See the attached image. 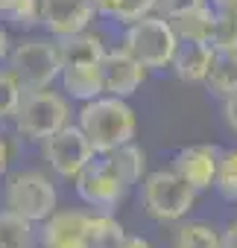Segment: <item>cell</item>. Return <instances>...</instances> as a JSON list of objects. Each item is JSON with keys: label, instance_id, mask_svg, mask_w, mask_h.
Wrapping results in <instances>:
<instances>
[{"label": "cell", "instance_id": "cell-10", "mask_svg": "<svg viewBox=\"0 0 237 248\" xmlns=\"http://www.w3.org/2000/svg\"><path fill=\"white\" fill-rule=\"evenodd\" d=\"M100 70H102V93L120 96V99H129L147 79V67L138 59H132L123 47L120 50H105V56L100 62Z\"/></svg>", "mask_w": 237, "mask_h": 248}, {"label": "cell", "instance_id": "cell-13", "mask_svg": "<svg viewBox=\"0 0 237 248\" xmlns=\"http://www.w3.org/2000/svg\"><path fill=\"white\" fill-rule=\"evenodd\" d=\"M102 62V59H100ZM100 62H73V64H62L59 82L65 88V93L76 102H88L102 96V70Z\"/></svg>", "mask_w": 237, "mask_h": 248}, {"label": "cell", "instance_id": "cell-22", "mask_svg": "<svg viewBox=\"0 0 237 248\" xmlns=\"http://www.w3.org/2000/svg\"><path fill=\"white\" fill-rule=\"evenodd\" d=\"M88 233H91V245L94 248H108L126 231H123L120 222L114 219L111 210H94V213H88Z\"/></svg>", "mask_w": 237, "mask_h": 248}, {"label": "cell", "instance_id": "cell-16", "mask_svg": "<svg viewBox=\"0 0 237 248\" xmlns=\"http://www.w3.org/2000/svg\"><path fill=\"white\" fill-rule=\"evenodd\" d=\"M214 18H217V9L211 3L199 6V9H190L185 15H176L170 18L179 41H199V44H208L211 38V30H214Z\"/></svg>", "mask_w": 237, "mask_h": 248}, {"label": "cell", "instance_id": "cell-8", "mask_svg": "<svg viewBox=\"0 0 237 248\" xmlns=\"http://www.w3.org/2000/svg\"><path fill=\"white\" fill-rule=\"evenodd\" d=\"M41 152H44L47 167L59 178H68V181H73L85 170V164L94 158V149H91L88 138L82 135L79 126H73V123H68V126H62L56 135L41 140Z\"/></svg>", "mask_w": 237, "mask_h": 248}, {"label": "cell", "instance_id": "cell-28", "mask_svg": "<svg viewBox=\"0 0 237 248\" xmlns=\"http://www.w3.org/2000/svg\"><path fill=\"white\" fill-rule=\"evenodd\" d=\"M222 117H225V126L237 135V91L222 99Z\"/></svg>", "mask_w": 237, "mask_h": 248}, {"label": "cell", "instance_id": "cell-14", "mask_svg": "<svg viewBox=\"0 0 237 248\" xmlns=\"http://www.w3.org/2000/svg\"><path fill=\"white\" fill-rule=\"evenodd\" d=\"M214 62V47L211 44H199V41H179V50L173 56V70L179 76V82L185 85H202L208 70Z\"/></svg>", "mask_w": 237, "mask_h": 248}, {"label": "cell", "instance_id": "cell-17", "mask_svg": "<svg viewBox=\"0 0 237 248\" xmlns=\"http://www.w3.org/2000/svg\"><path fill=\"white\" fill-rule=\"evenodd\" d=\"M0 248H38L35 222L3 207L0 210Z\"/></svg>", "mask_w": 237, "mask_h": 248}, {"label": "cell", "instance_id": "cell-32", "mask_svg": "<svg viewBox=\"0 0 237 248\" xmlns=\"http://www.w3.org/2000/svg\"><path fill=\"white\" fill-rule=\"evenodd\" d=\"M211 6L225 15H237V0H211Z\"/></svg>", "mask_w": 237, "mask_h": 248}, {"label": "cell", "instance_id": "cell-1", "mask_svg": "<svg viewBox=\"0 0 237 248\" xmlns=\"http://www.w3.org/2000/svg\"><path fill=\"white\" fill-rule=\"evenodd\" d=\"M82 135L88 138L94 155H108L117 146L132 143L135 132H138V117L132 111V105L120 96H97L82 102L79 108V123Z\"/></svg>", "mask_w": 237, "mask_h": 248}, {"label": "cell", "instance_id": "cell-33", "mask_svg": "<svg viewBox=\"0 0 237 248\" xmlns=\"http://www.w3.org/2000/svg\"><path fill=\"white\" fill-rule=\"evenodd\" d=\"M6 170H9V143L0 138V178L6 175Z\"/></svg>", "mask_w": 237, "mask_h": 248}, {"label": "cell", "instance_id": "cell-4", "mask_svg": "<svg viewBox=\"0 0 237 248\" xmlns=\"http://www.w3.org/2000/svg\"><path fill=\"white\" fill-rule=\"evenodd\" d=\"M123 50L138 59L147 70H161L173 64V56L179 50V35L164 15H147L126 27Z\"/></svg>", "mask_w": 237, "mask_h": 248}, {"label": "cell", "instance_id": "cell-21", "mask_svg": "<svg viewBox=\"0 0 237 248\" xmlns=\"http://www.w3.org/2000/svg\"><path fill=\"white\" fill-rule=\"evenodd\" d=\"M173 248H220V231L208 222H182L173 233Z\"/></svg>", "mask_w": 237, "mask_h": 248}, {"label": "cell", "instance_id": "cell-19", "mask_svg": "<svg viewBox=\"0 0 237 248\" xmlns=\"http://www.w3.org/2000/svg\"><path fill=\"white\" fill-rule=\"evenodd\" d=\"M94 6H97V15L129 27V24L152 15L158 0H94Z\"/></svg>", "mask_w": 237, "mask_h": 248}, {"label": "cell", "instance_id": "cell-31", "mask_svg": "<svg viewBox=\"0 0 237 248\" xmlns=\"http://www.w3.org/2000/svg\"><path fill=\"white\" fill-rule=\"evenodd\" d=\"M12 53V38H9V30L0 27V62H6Z\"/></svg>", "mask_w": 237, "mask_h": 248}, {"label": "cell", "instance_id": "cell-24", "mask_svg": "<svg viewBox=\"0 0 237 248\" xmlns=\"http://www.w3.org/2000/svg\"><path fill=\"white\" fill-rule=\"evenodd\" d=\"M208 44L214 47V53H237V15L217 12Z\"/></svg>", "mask_w": 237, "mask_h": 248}, {"label": "cell", "instance_id": "cell-11", "mask_svg": "<svg viewBox=\"0 0 237 248\" xmlns=\"http://www.w3.org/2000/svg\"><path fill=\"white\" fill-rule=\"evenodd\" d=\"M94 15H97L94 0H41V27L53 38L88 30Z\"/></svg>", "mask_w": 237, "mask_h": 248}, {"label": "cell", "instance_id": "cell-2", "mask_svg": "<svg viewBox=\"0 0 237 248\" xmlns=\"http://www.w3.org/2000/svg\"><path fill=\"white\" fill-rule=\"evenodd\" d=\"M193 204H196V190L173 170L147 172L141 178V207L147 210L150 219L161 225L182 222L193 210Z\"/></svg>", "mask_w": 237, "mask_h": 248}, {"label": "cell", "instance_id": "cell-29", "mask_svg": "<svg viewBox=\"0 0 237 248\" xmlns=\"http://www.w3.org/2000/svg\"><path fill=\"white\" fill-rule=\"evenodd\" d=\"M108 248H152L144 236H135V233H123L117 242H111Z\"/></svg>", "mask_w": 237, "mask_h": 248}, {"label": "cell", "instance_id": "cell-23", "mask_svg": "<svg viewBox=\"0 0 237 248\" xmlns=\"http://www.w3.org/2000/svg\"><path fill=\"white\" fill-rule=\"evenodd\" d=\"M21 96H24V85L18 82V76L9 67H0V123L15 117Z\"/></svg>", "mask_w": 237, "mask_h": 248}, {"label": "cell", "instance_id": "cell-15", "mask_svg": "<svg viewBox=\"0 0 237 248\" xmlns=\"http://www.w3.org/2000/svg\"><path fill=\"white\" fill-rule=\"evenodd\" d=\"M59 44V56H62V64H73V62H100L105 56V44L97 32H73V35H65V38H56Z\"/></svg>", "mask_w": 237, "mask_h": 248}, {"label": "cell", "instance_id": "cell-27", "mask_svg": "<svg viewBox=\"0 0 237 248\" xmlns=\"http://www.w3.org/2000/svg\"><path fill=\"white\" fill-rule=\"evenodd\" d=\"M205 3H211V0H158V12L164 15V18H176V15H185V12H190V9H199V6H205Z\"/></svg>", "mask_w": 237, "mask_h": 248}, {"label": "cell", "instance_id": "cell-3", "mask_svg": "<svg viewBox=\"0 0 237 248\" xmlns=\"http://www.w3.org/2000/svg\"><path fill=\"white\" fill-rule=\"evenodd\" d=\"M12 123H15V132L21 138L41 143V140H47L50 135H56L62 126L70 123V105L62 93H56L50 88L24 91Z\"/></svg>", "mask_w": 237, "mask_h": 248}, {"label": "cell", "instance_id": "cell-6", "mask_svg": "<svg viewBox=\"0 0 237 248\" xmlns=\"http://www.w3.org/2000/svg\"><path fill=\"white\" fill-rule=\"evenodd\" d=\"M6 62H9V70L24 85V91L50 88L62 73L59 44L50 38H24L12 44V53Z\"/></svg>", "mask_w": 237, "mask_h": 248}, {"label": "cell", "instance_id": "cell-25", "mask_svg": "<svg viewBox=\"0 0 237 248\" xmlns=\"http://www.w3.org/2000/svg\"><path fill=\"white\" fill-rule=\"evenodd\" d=\"M214 187L220 190V196H225V199H231V202L237 199V149H222V152H220Z\"/></svg>", "mask_w": 237, "mask_h": 248}, {"label": "cell", "instance_id": "cell-5", "mask_svg": "<svg viewBox=\"0 0 237 248\" xmlns=\"http://www.w3.org/2000/svg\"><path fill=\"white\" fill-rule=\"evenodd\" d=\"M3 204H6V210L41 225L53 210H59V193H56V184L44 172L21 170L6 178Z\"/></svg>", "mask_w": 237, "mask_h": 248}, {"label": "cell", "instance_id": "cell-30", "mask_svg": "<svg viewBox=\"0 0 237 248\" xmlns=\"http://www.w3.org/2000/svg\"><path fill=\"white\" fill-rule=\"evenodd\" d=\"M220 248H237V219L225 225V231L220 233Z\"/></svg>", "mask_w": 237, "mask_h": 248}, {"label": "cell", "instance_id": "cell-20", "mask_svg": "<svg viewBox=\"0 0 237 248\" xmlns=\"http://www.w3.org/2000/svg\"><path fill=\"white\" fill-rule=\"evenodd\" d=\"M205 85L220 99L231 96L237 91V53H214V62H211V70L205 76Z\"/></svg>", "mask_w": 237, "mask_h": 248}, {"label": "cell", "instance_id": "cell-26", "mask_svg": "<svg viewBox=\"0 0 237 248\" xmlns=\"http://www.w3.org/2000/svg\"><path fill=\"white\" fill-rule=\"evenodd\" d=\"M6 18L24 30L41 24V0H12V6L6 9Z\"/></svg>", "mask_w": 237, "mask_h": 248}, {"label": "cell", "instance_id": "cell-12", "mask_svg": "<svg viewBox=\"0 0 237 248\" xmlns=\"http://www.w3.org/2000/svg\"><path fill=\"white\" fill-rule=\"evenodd\" d=\"M220 146H211V143H196V146H187L176 155L173 161V172L179 178H185L196 193L202 190H211L214 187V175H217V164H220Z\"/></svg>", "mask_w": 237, "mask_h": 248}, {"label": "cell", "instance_id": "cell-7", "mask_svg": "<svg viewBox=\"0 0 237 248\" xmlns=\"http://www.w3.org/2000/svg\"><path fill=\"white\" fill-rule=\"evenodd\" d=\"M73 187H76V196L94 207V210H117V204H120L126 199V190L129 184L117 175V170L108 164L105 155H94L85 170L73 178Z\"/></svg>", "mask_w": 237, "mask_h": 248}, {"label": "cell", "instance_id": "cell-34", "mask_svg": "<svg viewBox=\"0 0 237 248\" xmlns=\"http://www.w3.org/2000/svg\"><path fill=\"white\" fill-rule=\"evenodd\" d=\"M9 6H12V0H0V15H6Z\"/></svg>", "mask_w": 237, "mask_h": 248}, {"label": "cell", "instance_id": "cell-9", "mask_svg": "<svg viewBox=\"0 0 237 248\" xmlns=\"http://www.w3.org/2000/svg\"><path fill=\"white\" fill-rule=\"evenodd\" d=\"M41 248H94L85 210H53L38 228Z\"/></svg>", "mask_w": 237, "mask_h": 248}, {"label": "cell", "instance_id": "cell-18", "mask_svg": "<svg viewBox=\"0 0 237 248\" xmlns=\"http://www.w3.org/2000/svg\"><path fill=\"white\" fill-rule=\"evenodd\" d=\"M108 164L117 170V175H120L129 187L141 184V178L147 175V152L135 143H123V146H117L114 152L105 155Z\"/></svg>", "mask_w": 237, "mask_h": 248}]
</instances>
